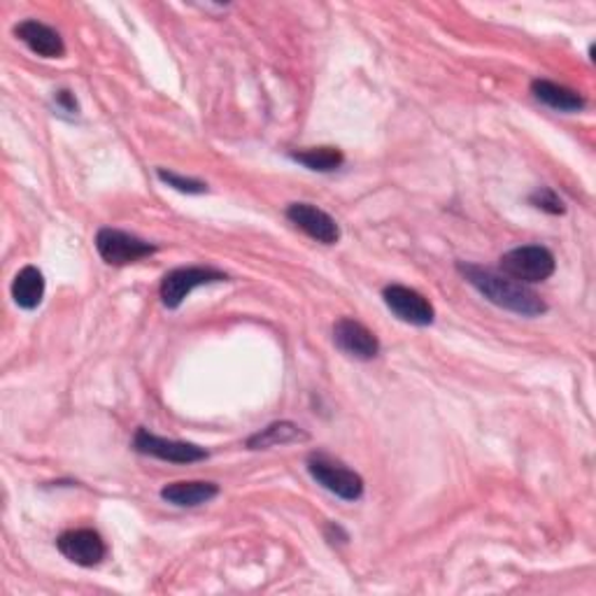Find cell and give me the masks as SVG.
I'll return each instance as SVG.
<instances>
[{
    "label": "cell",
    "instance_id": "6da1fadb",
    "mask_svg": "<svg viewBox=\"0 0 596 596\" xmlns=\"http://www.w3.org/2000/svg\"><path fill=\"white\" fill-rule=\"evenodd\" d=\"M457 271L494 306L522 314V318H541V314L548 312V303L532 287L518 283V280L463 261L457 263Z\"/></svg>",
    "mask_w": 596,
    "mask_h": 596
},
{
    "label": "cell",
    "instance_id": "7a4b0ae2",
    "mask_svg": "<svg viewBox=\"0 0 596 596\" xmlns=\"http://www.w3.org/2000/svg\"><path fill=\"white\" fill-rule=\"evenodd\" d=\"M308 473L314 483L343 501H359L363 496V477L326 452H312L308 457Z\"/></svg>",
    "mask_w": 596,
    "mask_h": 596
},
{
    "label": "cell",
    "instance_id": "3957f363",
    "mask_svg": "<svg viewBox=\"0 0 596 596\" xmlns=\"http://www.w3.org/2000/svg\"><path fill=\"white\" fill-rule=\"evenodd\" d=\"M499 266L504 275L518 280V283L536 285V283H545V280H550L555 275L557 261L548 247L524 245L506 252L499 261Z\"/></svg>",
    "mask_w": 596,
    "mask_h": 596
},
{
    "label": "cell",
    "instance_id": "277c9868",
    "mask_svg": "<svg viewBox=\"0 0 596 596\" xmlns=\"http://www.w3.org/2000/svg\"><path fill=\"white\" fill-rule=\"evenodd\" d=\"M226 280L228 275L218 269H203V266L175 269L171 273H165V277L161 280V301L169 310H177L194 289L214 285V283H226Z\"/></svg>",
    "mask_w": 596,
    "mask_h": 596
},
{
    "label": "cell",
    "instance_id": "5b68a950",
    "mask_svg": "<svg viewBox=\"0 0 596 596\" xmlns=\"http://www.w3.org/2000/svg\"><path fill=\"white\" fill-rule=\"evenodd\" d=\"M96 250L110 266H128V263L152 257L157 247L134 234H126V231L101 228L96 236Z\"/></svg>",
    "mask_w": 596,
    "mask_h": 596
},
{
    "label": "cell",
    "instance_id": "8992f818",
    "mask_svg": "<svg viewBox=\"0 0 596 596\" xmlns=\"http://www.w3.org/2000/svg\"><path fill=\"white\" fill-rule=\"evenodd\" d=\"M57 548L65 559L82 569L98 567L108 555L103 536L94 532V529H71V532H63L57 538Z\"/></svg>",
    "mask_w": 596,
    "mask_h": 596
},
{
    "label": "cell",
    "instance_id": "52a82bcc",
    "mask_svg": "<svg viewBox=\"0 0 596 596\" xmlns=\"http://www.w3.org/2000/svg\"><path fill=\"white\" fill-rule=\"evenodd\" d=\"M134 447L140 455L157 457L161 461H171V463H194V461L208 459V450H203V447L185 443V440L161 438L152 432H147V429H138L134 436Z\"/></svg>",
    "mask_w": 596,
    "mask_h": 596
},
{
    "label": "cell",
    "instance_id": "ba28073f",
    "mask_svg": "<svg viewBox=\"0 0 596 596\" xmlns=\"http://www.w3.org/2000/svg\"><path fill=\"white\" fill-rule=\"evenodd\" d=\"M387 308L406 324L412 326H432L436 320V310L426 296L410 289L406 285H389L383 291Z\"/></svg>",
    "mask_w": 596,
    "mask_h": 596
},
{
    "label": "cell",
    "instance_id": "9c48e42d",
    "mask_svg": "<svg viewBox=\"0 0 596 596\" xmlns=\"http://www.w3.org/2000/svg\"><path fill=\"white\" fill-rule=\"evenodd\" d=\"M334 343L347 357L359 361H371L380 355V340L373 331L352 318H340L334 324Z\"/></svg>",
    "mask_w": 596,
    "mask_h": 596
},
{
    "label": "cell",
    "instance_id": "30bf717a",
    "mask_svg": "<svg viewBox=\"0 0 596 596\" xmlns=\"http://www.w3.org/2000/svg\"><path fill=\"white\" fill-rule=\"evenodd\" d=\"M287 220L322 245H336L340 240L338 222L312 203H291L287 208Z\"/></svg>",
    "mask_w": 596,
    "mask_h": 596
},
{
    "label": "cell",
    "instance_id": "8fae6325",
    "mask_svg": "<svg viewBox=\"0 0 596 596\" xmlns=\"http://www.w3.org/2000/svg\"><path fill=\"white\" fill-rule=\"evenodd\" d=\"M14 36L20 38L33 54L42 59H63L65 57V42L59 36V30L47 26L38 20H26L14 28Z\"/></svg>",
    "mask_w": 596,
    "mask_h": 596
},
{
    "label": "cell",
    "instance_id": "7c38bea8",
    "mask_svg": "<svg viewBox=\"0 0 596 596\" xmlns=\"http://www.w3.org/2000/svg\"><path fill=\"white\" fill-rule=\"evenodd\" d=\"M220 496V485L206 483V480H182V483L165 485L161 489V499L177 508H196L210 504Z\"/></svg>",
    "mask_w": 596,
    "mask_h": 596
},
{
    "label": "cell",
    "instance_id": "4fadbf2b",
    "mask_svg": "<svg viewBox=\"0 0 596 596\" xmlns=\"http://www.w3.org/2000/svg\"><path fill=\"white\" fill-rule=\"evenodd\" d=\"M532 94L543 105H548L557 112H581L587 105V101L581 94L564 85H557V82H550V79H534Z\"/></svg>",
    "mask_w": 596,
    "mask_h": 596
},
{
    "label": "cell",
    "instance_id": "5bb4252c",
    "mask_svg": "<svg viewBox=\"0 0 596 596\" xmlns=\"http://www.w3.org/2000/svg\"><path fill=\"white\" fill-rule=\"evenodd\" d=\"M310 440V434L303 432L301 426L294 422H273L266 429H261L254 436L247 438V447L250 450H269V447L277 445H294Z\"/></svg>",
    "mask_w": 596,
    "mask_h": 596
},
{
    "label": "cell",
    "instance_id": "9a60e30c",
    "mask_svg": "<svg viewBox=\"0 0 596 596\" xmlns=\"http://www.w3.org/2000/svg\"><path fill=\"white\" fill-rule=\"evenodd\" d=\"M12 298L22 310H36L45 298V275L36 266H24L12 283Z\"/></svg>",
    "mask_w": 596,
    "mask_h": 596
},
{
    "label": "cell",
    "instance_id": "2e32d148",
    "mask_svg": "<svg viewBox=\"0 0 596 596\" xmlns=\"http://www.w3.org/2000/svg\"><path fill=\"white\" fill-rule=\"evenodd\" d=\"M289 157L291 161L306 165V169L312 173H334L345 163V154L338 147H331V145L298 149V152H291Z\"/></svg>",
    "mask_w": 596,
    "mask_h": 596
},
{
    "label": "cell",
    "instance_id": "e0dca14e",
    "mask_svg": "<svg viewBox=\"0 0 596 596\" xmlns=\"http://www.w3.org/2000/svg\"><path fill=\"white\" fill-rule=\"evenodd\" d=\"M157 175H159V179L163 182V185H169V187H173V189H177L182 194L196 196V194H206L208 191V185H206V182H201V179L182 177V175L171 173V171H165V169H159Z\"/></svg>",
    "mask_w": 596,
    "mask_h": 596
},
{
    "label": "cell",
    "instance_id": "ac0fdd59",
    "mask_svg": "<svg viewBox=\"0 0 596 596\" xmlns=\"http://www.w3.org/2000/svg\"><path fill=\"white\" fill-rule=\"evenodd\" d=\"M529 203H532L538 210H543V212H548V214H564L567 212L564 201H561L559 194L550 187L536 189L532 196H529Z\"/></svg>",
    "mask_w": 596,
    "mask_h": 596
},
{
    "label": "cell",
    "instance_id": "d6986e66",
    "mask_svg": "<svg viewBox=\"0 0 596 596\" xmlns=\"http://www.w3.org/2000/svg\"><path fill=\"white\" fill-rule=\"evenodd\" d=\"M54 101H57V105H59L63 112H75V114H77V110H79V108H77V98H75V94L69 91V89L57 91Z\"/></svg>",
    "mask_w": 596,
    "mask_h": 596
}]
</instances>
